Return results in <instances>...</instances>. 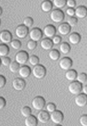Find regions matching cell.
I'll use <instances>...</instances> for the list:
<instances>
[{
	"label": "cell",
	"instance_id": "cell-20",
	"mask_svg": "<svg viewBox=\"0 0 87 126\" xmlns=\"http://www.w3.org/2000/svg\"><path fill=\"white\" fill-rule=\"evenodd\" d=\"M25 124L26 126H36L38 124V120L34 116L30 115L26 118Z\"/></svg>",
	"mask_w": 87,
	"mask_h": 126
},
{
	"label": "cell",
	"instance_id": "cell-19",
	"mask_svg": "<svg viewBox=\"0 0 87 126\" xmlns=\"http://www.w3.org/2000/svg\"><path fill=\"white\" fill-rule=\"evenodd\" d=\"M81 37L79 34L76 32L72 33L69 35V42L73 45H76L79 44L80 42Z\"/></svg>",
	"mask_w": 87,
	"mask_h": 126
},
{
	"label": "cell",
	"instance_id": "cell-43",
	"mask_svg": "<svg viewBox=\"0 0 87 126\" xmlns=\"http://www.w3.org/2000/svg\"><path fill=\"white\" fill-rule=\"evenodd\" d=\"M82 91L83 94L87 95V84L82 87Z\"/></svg>",
	"mask_w": 87,
	"mask_h": 126
},
{
	"label": "cell",
	"instance_id": "cell-4",
	"mask_svg": "<svg viewBox=\"0 0 87 126\" xmlns=\"http://www.w3.org/2000/svg\"><path fill=\"white\" fill-rule=\"evenodd\" d=\"M68 89L70 93L75 95L79 94L82 89V84L78 81H73L68 86Z\"/></svg>",
	"mask_w": 87,
	"mask_h": 126
},
{
	"label": "cell",
	"instance_id": "cell-17",
	"mask_svg": "<svg viewBox=\"0 0 87 126\" xmlns=\"http://www.w3.org/2000/svg\"><path fill=\"white\" fill-rule=\"evenodd\" d=\"M53 44L51 40L49 38H44L40 42V46L43 49L48 51L53 47Z\"/></svg>",
	"mask_w": 87,
	"mask_h": 126
},
{
	"label": "cell",
	"instance_id": "cell-10",
	"mask_svg": "<svg viewBox=\"0 0 87 126\" xmlns=\"http://www.w3.org/2000/svg\"><path fill=\"white\" fill-rule=\"evenodd\" d=\"M26 83L24 80L20 78L14 79L12 82L13 88L17 91H21L26 87Z\"/></svg>",
	"mask_w": 87,
	"mask_h": 126
},
{
	"label": "cell",
	"instance_id": "cell-31",
	"mask_svg": "<svg viewBox=\"0 0 87 126\" xmlns=\"http://www.w3.org/2000/svg\"><path fill=\"white\" fill-rule=\"evenodd\" d=\"M28 60L30 64L33 66H36L38 65L39 62V59L36 55H31L29 58Z\"/></svg>",
	"mask_w": 87,
	"mask_h": 126
},
{
	"label": "cell",
	"instance_id": "cell-40",
	"mask_svg": "<svg viewBox=\"0 0 87 126\" xmlns=\"http://www.w3.org/2000/svg\"><path fill=\"white\" fill-rule=\"evenodd\" d=\"M66 12L67 14L69 17H73L75 15V10L73 8H68Z\"/></svg>",
	"mask_w": 87,
	"mask_h": 126
},
{
	"label": "cell",
	"instance_id": "cell-30",
	"mask_svg": "<svg viewBox=\"0 0 87 126\" xmlns=\"http://www.w3.org/2000/svg\"><path fill=\"white\" fill-rule=\"evenodd\" d=\"M78 20L76 17H69L67 18V23L71 27H74L77 25Z\"/></svg>",
	"mask_w": 87,
	"mask_h": 126
},
{
	"label": "cell",
	"instance_id": "cell-39",
	"mask_svg": "<svg viewBox=\"0 0 87 126\" xmlns=\"http://www.w3.org/2000/svg\"><path fill=\"white\" fill-rule=\"evenodd\" d=\"M66 5L69 8H73L76 5V3L75 0H68L66 1Z\"/></svg>",
	"mask_w": 87,
	"mask_h": 126
},
{
	"label": "cell",
	"instance_id": "cell-26",
	"mask_svg": "<svg viewBox=\"0 0 87 126\" xmlns=\"http://www.w3.org/2000/svg\"><path fill=\"white\" fill-rule=\"evenodd\" d=\"M20 68L19 64L16 62H11L9 65L10 71L14 73H16L19 71Z\"/></svg>",
	"mask_w": 87,
	"mask_h": 126
},
{
	"label": "cell",
	"instance_id": "cell-35",
	"mask_svg": "<svg viewBox=\"0 0 87 126\" xmlns=\"http://www.w3.org/2000/svg\"><path fill=\"white\" fill-rule=\"evenodd\" d=\"M46 109L48 112L52 113L56 110V106L55 104L50 103L46 106Z\"/></svg>",
	"mask_w": 87,
	"mask_h": 126
},
{
	"label": "cell",
	"instance_id": "cell-3",
	"mask_svg": "<svg viewBox=\"0 0 87 126\" xmlns=\"http://www.w3.org/2000/svg\"><path fill=\"white\" fill-rule=\"evenodd\" d=\"M31 104L35 110L40 111L42 110L44 107L46 102L43 97L37 96L33 99Z\"/></svg>",
	"mask_w": 87,
	"mask_h": 126
},
{
	"label": "cell",
	"instance_id": "cell-28",
	"mask_svg": "<svg viewBox=\"0 0 87 126\" xmlns=\"http://www.w3.org/2000/svg\"><path fill=\"white\" fill-rule=\"evenodd\" d=\"M53 2L54 5L58 9L63 8L66 5L65 0H54Z\"/></svg>",
	"mask_w": 87,
	"mask_h": 126
},
{
	"label": "cell",
	"instance_id": "cell-13",
	"mask_svg": "<svg viewBox=\"0 0 87 126\" xmlns=\"http://www.w3.org/2000/svg\"><path fill=\"white\" fill-rule=\"evenodd\" d=\"M44 34L48 38H52L55 36L56 34V28L52 25H47L44 29Z\"/></svg>",
	"mask_w": 87,
	"mask_h": 126
},
{
	"label": "cell",
	"instance_id": "cell-36",
	"mask_svg": "<svg viewBox=\"0 0 87 126\" xmlns=\"http://www.w3.org/2000/svg\"><path fill=\"white\" fill-rule=\"evenodd\" d=\"M79 123L82 126H87V114L81 116L79 118Z\"/></svg>",
	"mask_w": 87,
	"mask_h": 126
},
{
	"label": "cell",
	"instance_id": "cell-11",
	"mask_svg": "<svg viewBox=\"0 0 87 126\" xmlns=\"http://www.w3.org/2000/svg\"><path fill=\"white\" fill-rule=\"evenodd\" d=\"M75 102L79 107H85L87 105V95L84 94H77L75 98Z\"/></svg>",
	"mask_w": 87,
	"mask_h": 126
},
{
	"label": "cell",
	"instance_id": "cell-1",
	"mask_svg": "<svg viewBox=\"0 0 87 126\" xmlns=\"http://www.w3.org/2000/svg\"><path fill=\"white\" fill-rule=\"evenodd\" d=\"M32 73L35 78L41 79L46 75V68L43 65L38 64L34 67L33 69Z\"/></svg>",
	"mask_w": 87,
	"mask_h": 126
},
{
	"label": "cell",
	"instance_id": "cell-34",
	"mask_svg": "<svg viewBox=\"0 0 87 126\" xmlns=\"http://www.w3.org/2000/svg\"><path fill=\"white\" fill-rule=\"evenodd\" d=\"M36 46H37L36 42L32 40L29 41L27 43V47L28 49L30 51L34 50L35 48H36Z\"/></svg>",
	"mask_w": 87,
	"mask_h": 126
},
{
	"label": "cell",
	"instance_id": "cell-21",
	"mask_svg": "<svg viewBox=\"0 0 87 126\" xmlns=\"http://www.w3.org/2000/svg\"><path fill=\"white\" fill-rule=\"evenodd\" d=\"M41 9L44 12H49L53 8V4L49 0H45L42 3Z\"/></svg>",
	"mask_w": 87,
	"mask_h": 126
},
{
	"label": "cell",
	"instance_id": "cell-27",
	"mask_svg": "<svg viewBox=\"0 0 87 126\" xmlns=\"http://www.w3.org/2000/svg\"><path fill=\"white\" fill-rule=\"evenodd\" d=\"M76 79L77 80V81L79 83L82 84H84L87 81V75L85 73H81L77 75Z\"/></svg>",
	"mask_w": 87,
	"mask_h": 126
},
{
	"label": "cell",
	"instance_id": "cell-18",
	"mask_svg": "<svg viewBox=\"0 0 87 126\" xmlns=\"http://www.w3.org/2000/svg\"><path fill=\"white\" fill-rule=\"evenodd\" d=\"M18 72L20 77L22 78H27L30 75L31 70L29 67L24 65L20 68Z\"/></svg>",
	"mask_w": 87,
	"mask_h": 126
},
{
	"label": "cell",
	"instance_id": "cell-37",
	"mask_svg": "<svg viewBox=\"0 0 87 126\" xmlns=\"http://www.w3.org/2000/svg\"><path fill=\"white\" fill-rule=\"evenodd\" d=\"M1 63L5 66H9L11 63V59L8 57H3L1 59Z\"/></svg>",
	"mask_w": 87,
	"mask_h": 126
},
{
	"label": "cell",
	"instance_id": "cell-9",
	"mask_svg": "<svg viewBox=\"0 0 87 126\" xmlns=\"http://www.w3.org/2000/svg\"><path fill=\"white\" fill-rule=\"evenodd\" d=\"M15 32L19 38H24L28 34V28L24 25H20L16 28Z\"/></svg>",
	"mask_w": 87,
	"mask_h": 126
},
{
	"label": "cell",
	"instance_id": "cell-32",
	"mask_svg": "<svg viewBox=\"0 0 87 126\" xmlns=\"http://www.w3.org/2000/svg\"><path fill=\"white\" fill-rule=\"evenodd\" d=\"M10 45L12 48L15 50H18L21 47V43L17 40H14L10 43Z\"/></svg>",
	"mask_w": 87,
	"mask_h": 126
},
{
	"label": "cell",
	"instance_id": "cell-8",
	"mask_svg": "<svg viewBox=\"0 0 87 126\" xmlns=\"http://www.w3.org/2000/svg\"><path fill=\"white\" fill-rule=\"evenodd\" d=\"M72 59L68 57H65L60 60L59 63L60 68L64 70H68L72 65Z\"/></svg>",
	"mask_w": 87,
	"mask_h": 126
},
{
	"label": "cell",
	"instance_id": "cell-24",
	"mask_svg": "<svg viewBox=\"0 0 87 126\" xmlns=\"http://www.w3.org/2000/svg\"><path fill=\"white\" fill-rule=\"evenodd\" d=\"M48 56L52 60L54 61H57L60 58V54L57 50H52L49 52Z\"/></svg>",
	"mask_w": 87,
	"mask_h": 126
},
{
	"label": "cell",
	"instance_id": "cell-41",
	"mask_svg": "<svg viewBox=\"0 0 87 126\" xmlns=\"http://www.w3.org/2000/svg\"><path fill=\"white\" fill-rule=\"evenodd\" d=\"M6 79L5 77L1 75L0 76V88H2L4 87L6 84Z\"/></svg>",
	"mask_w": 87,
	"mask_h": 126
},
{
	"label": "cell",
	"instance_id": "cell-12",
	"mask_svg": "<svg viewBox=\"0 0 87 126\" xmlns=\"http://www.w3.org/2000/svg\"><path fill=\"white\" fill-rule=\"evenodd\" d=\"M12 36L11 33L7 31H3L0 33V40L4 44H8L12 41Z\"/></svg>",
	"mask_w": 87,
	"mask_h": 126
},
{
	"label": "cell",
	"instance_id": "cell-16",
	"mask_svg": "<svg viewBox=\"0 0 87 126\" xmlns=\"http://www.w3.org/2000/svg\"><path fill=\"white\" fill-rule=\"evenodd\" d=\"M71 30V27L67 23H64L59 25L58 27V32L63 36H65L69 34Z\"/></svg>",
	"mask_w": 87,
	"mask_h": 126
},
{
	"label": "cell",
	"instance_id": "cell-2",
	"mask_svg": "<svg viewBox=\"0 0 87 126\" xmlns=\"http://www.w3.org/2000/svg\"><path fill=\"white\" fill-rule=\"evenodd\" d=\"M64 17L65 16L63 12L60 9H55L50 13V19L53 22L56 23L61 22L63 21Z\"/></svg>",
	"mask_w": 87,
	"mask_h": 126
},
{
	"label": "cell",
	"instance_id": "cell-14",
	"mask_svg": "<svg viewBox=\"0 0 87 126\" xmlns=\"http://www.w3.org/2000/svg\"><path fill=\"white\" fill-rule=\"evenodd\" d=\"M75 15L79 19L85 18L87 16V8L84 6L77 7L75 10Z\"/></svg>",
	"mask_w": 87,
	"mask_h": 126
},
{
	"label": "cell",
	"instance_id": "cell-33",
	"mask_svg": "<svg viewBox=\"0 0 87 126\" xmlns=\"http://www.w3.org/2000/svg\"><path fill=\"white\" fill-rule=\"evenodd\" d=\"M23 24L24 26L28 28H30L33 24V20L30 17H27L24 19Z\"/></svg>",
	"mask_w": 87,
	"mask_h": 126
},
{
	"label": "cell",
	"instance_id": "cell-44",
	"mask_svg": "<svg viewBox=\"0 0 87 126\" xmlns=\"http://www.w3.org/2000/svg\"><path fill=\"white\" fill-rule=\"evenodd\" d=\"M0 14L1 15L2 14V8H0Z\"/></svg>",
	"mask_w": 87,
	"mask_h": 126
},
{
	"label": "cell",
	"instance_id": "cell-29",
	"mask_svg": "<svg viewBox=\"0 0 87 126\" xmlns=\"http://www.w3.org/2000/svg\"><path fill=\"white\" fill-rule=\"evenodd\" d=\"M21 114L26 118L31 115V109L28 106H25L23 107L21 109Z\"/></svg>",
	"mask_w": 87,
	"mask_h": 126
},
{
	"label": "cell",
	"instance_id": "cell-22",
	"mask_svg": "<svg viewBox=\"0 0 87 126\" xmlns=\"http://www.w3.org/2000/svg\"><path fill=\"white\" fill-rule=\"evenodd\" d=\"M77 76V72L74 70H68L65 74V77L69 81H73L76 79Z\"/></svg>",
	"mask_w": 87,
	"mask_h": 126
},
{
	"label": "cell",
	"instance_id": "cell-42",
	"mask_svg": "<svg viewBox=\"0 0 87 126\" xmlns=\"http://www.w3.org/2000/svg\"><path fill=\"white\" fill-rule=\"evenodd\" d=\"M6 104V101L4 98L2 97H0V109H2Z\"/></svg>",
	"mask_w": 87,
	"mask_h": 126
},
{
	"label": "cell",
	"instance_id": "cell-38",
	"mask_svg": "<svg viewBox=\"0 0 87 126\" xmlns=\"http://www.w3.org/2000/svg\"><path fill=\"white\" fill-rule=\"evenodd\" d=\"M62 39L60 36H56L53 37V40H52V42L53 44L55 45H58L60 44V42L61 41Z\"/></svg>",
	"mask_w": 87,
	"mask_h": 126
},
{
	"label": "cell",
	"instance_id": "cell-15",
	"mask_svg": "<svg viewBox=\"0 0 87 126\" xmlns=\"http://www.w3.org/2000/svg\"><path fill=\"white\" fill-rule=\"evenodd\" d=\"M50 116L47 111H41L37 115V120L38 121L43 124H46L48 122Z\"/></svg>",
	"mask_w": 87,
	"mask_h": 126
},
{
	"label": "cell",
	"instance_id": "cell-7",
	"mask_svg": "<svg viewBox=\"0 0 87 126\" xmlns=\"http://www.w3.org/2000/svg\"><path fill=\"white\" fill-rule=\"evenodd\" d=\"M29 35L31 40L36 42L41 39L43 37V32L41 30L36 28L31 30Z\"/></svg>",
	"mask_w": 87,
	"mask_h": 126
},
{
	"label": "cell",
	"instance_id": "cell-6",
	"mask_svg": "<svg viewBox=\"0 0 87 126\" xmlns=\"http://www.w3.org/2000/svg\"><path fill=\"white\" fill-rule=\"evenodd\" d=\"M15 62L19 64H24L29 60V55L25 51H20L16 55Z\"/></svg>",
	"mask_w": 87,
	"mask_h": 126
},
{
	"label": "cell",
	"instance_id": "cell-5",
	"mask_svg": "<svg viewBox=\"0 0 87 126\" xmlns=\"http://www.w3.org/2000/svg\"><path fill=\"white\" fill-rule=\"evenodd\" d=\"M50 118L53 123L55 124L58 125L61 123L63 120V114L61 111L58 110H55L51 113Z\"/></svg>",
	"mask_w": 87,
	"mask_h": 126
},
{
	"label": "cell",
	"instance_id": "cell-23",
	"mask_svg": "<svg viewBox=\"0 0 87 126\" xmlns=\"http://www.w3.org/2000/svg\"><path fill=\"white\" fill-rule=\"evenodd\" d=\"M60 52L63 54H67L69 53L71 50L70 46L67 43H63L59 46Z\"/></svg>",
	"mask_w": 87,
	"mask_h": 126
},
{
	"label": "cell",
	"instance_id": "cell-25",
	"mask_svg": "<svg viewBox=\"0 0 87 126\" xmlns=\"http://www.w3.org/2000/svg\"><path fill=\"white\" fill-rule=\"evenodd\" d=\"M9 48L5 44L0 45V56L5 57L9 53Z\"/></svg>",
	"mask_w": 87,
	"mask_h": 126
}]
</instances>
